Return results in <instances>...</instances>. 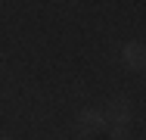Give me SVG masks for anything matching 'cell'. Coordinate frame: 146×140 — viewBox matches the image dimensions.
<instances>
[{"mask_svg":"<svg viewBox=\"0 0 146 140\" xmlns=\"http://www.w3.org/2000/svg\"><path fill=\"white\" fill-rule=\"evenodd\" d=\"M143 59H146L143 44H127V47H124V62H127L131 69H143Z\"/></svg>","mask_w":146,"mask_h":140,"instance_id":"obj_3","label":"cell"},{"mask_svg":"<svg viewBox=\"0 0 146 140\" xmlns=\"http://www.w3.org/2000/svg\"><path fill=\"white\" fill-rule=\"evenodd\" d=\"M103 121H106V115H100V112H93V109H84L78 115V131L84 137H90V134H96L103 128Z\"/></svg>","mask_w":146,"mask_h":140,"instance_id":"obj_2","label":"cell"},{"mask_svg":"<svg viewBox=\"0 0 146 140\" xmlns=\"http://www.w3.org/2000/svg\"><path fill=\"white\" fill-rule=\"evenodd\" d=\"M0 140H6V137H0Z\"/></svg>","mask_w":146,"mask_h":140,"instance_id":"obj_5","label":"cell"},{"mask_svg":"<svg viewBox=\"0 0 146 140\" xmlns=\"http://www.w3.org/2000/svg\"><path fill=\"white\" fill-rule=\"evenodd\" d=\"M106 115H109L112 125H127V121H131V103H127L124 97H115V100L106 106Z\"/></svg>","mask_w":146,"mask_h":140,"instance_id":"obj_1","label":"cell"},{"mask_svg":"<svg viewBox=\"0 0 146 140\" xmlns=\"http://www.w3.org/2000/svg\"><path fill=\"white\" fill-rule=\"evenodd\" d=\"M112 140H127V125H112Z\"/></svg>","mask_w":146,"mask_h":140,"instance_id":"obj_4","label":"cell"}]
</instances>
